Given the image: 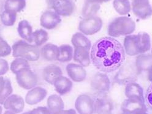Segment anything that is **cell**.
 Instances as JSON below:
<instances>
[{"label":"cell","instance_id":"6da1fadb","mask_svg":"<svg viewBox=\"0 0 152 114\" xmlns=\"http://www.w3.org/2000/svg\"><path fill=\"white\" fill-rule=\"evenodd\" d=\"M91 63L99 71H115L124 63L126 53L121 44L112 37H103L95 42L90 49Z\"/></svg>","mask_w":152,"mask_h":114},{"label":"cell","instance_id":"7a4b0ae2","mask_svg":"<svg viewBox=\"0 0 152 114\" xmlns=\"http://www.w3.org/2000/svg\"><path fill=\"white\" fill-rule=\"evenodd\" d=\"M123 47L125 53L131 56L145 53L151 49L150 36L144 32L126 36L123 41Z\"/></svg>","mask_w":152,"mask_h":114},{"label":"cell","instance_id":"3957f363","mask_svg":"<svg viewBox=\"0 0 152 114\" xmlns=\"http://www.w3.org/2000/svg\"><path fill=\"white\" fill-rule=\"evenodd\" d=\"M136 25L132 18L128 17H118L109 24L107 33L110 37H117L131 34L136 30Z\"/></svg>","mask_w":152,"mask_h":114},{"label":"cell","instance_id":"277c9868","mask_svg":"<svg viewBox=\"0 0 152 114\" xmlns=\"http://www.w3.org/2000/svg\"><path fill=\"white\" fill-rule=\"evenodd\" d=\"M11 47L12 55L15 58L20 57L28 61H36L41 57L39 47L24 40L15 42Z\"/></svg>","mask_w":152,"mask_h":114},{"label":"cell","instance_id":"5b68a950","mask_svg":"<svg viewBox=\"0 0 152 114\" xmlns=\"http://www.w3.org/2000/svg\"><path fill=\"white\" fill-rule=\"evenodd\" d=\"M46 3L51 10L63 17L71 15L75 9L72 0H46Z\"/></svg>","mask_w":152,"mask_h":114},{"label":"cell","instance_id":"8992f818","mask_svg":"<svg viewBox=\"0 0 152 114\" xmlns=\"http://www.w3.org/2000/svg\"><path fill=\"white\" fill-rule=\"evenodd\" d=\"M102 27V19L94 15L82 19L79 24V30L85 36L93 35L98 33Z\"/></svg>","mask_w":152,"mask_h":114},{"label":"cell","instance_id":"52a82bcc","mask_svg":"<svg viewBox=\"0 0 152 114\" xmlns=\"http://www.w3.org/2000/svg\"><path fill=\"white\" fill-rule=\"evenodd\" d=\"M16 80L19 87L29 90L35 87L38 83L36 74L30 69H23L15 74Z\"/></svg>","mask_w":152,"mask_h":114},{"label":"cell","instance_id":"ba28073f","mask_svg":"<svg viewBox=\"0 0 152 114\" xmlns=\"http://www.w3.org/2000/svg\"><path fill=\"white\" fill-rule=\"evenodd\" d=\"M120 69L114 77V82L120 85H126L128 83L136 82L139 75L135 63H127L124 66H121Z\"/></svg>","mask_w":152,"mask_h":114},{"label":"cell","instance_id":"9c48e42d","mask_svg":"<svg viewBox=\"0 0 152 114\" xmlns=\"http://www.w3.org/2000/svg\"><path fill=\"white\" fill-rule=\"evenodd\" d=\"M90 85L94 91L99 94H106L110 88L111 82L106 74L98 72L91 79Z\"/></svg>","mask_w":152,"mask_h":114},{"label":"cell","instance_id":"30bf717a","mask_svg":"<svg viewBox=\"0 0 152 114\" xmlns=\"http://www.w3.org/2000/svg\"><path fill=\"white\" fill-rule=\"evenodd\" d=\"M131 5L133 13L141 20H145L152 15L149 0H131Z\"/></svg>","mask_w":152,"mask_h":114},{"label":"cell","instance_id":"8fae6325","mask_svg":"<svg viewBox=\"0 0 152 114\" xmlns=\"http://www.w3.org/2000/svg\"><path fill=\"white\" fill-rule=\"evenodd\" d=\"M122 112L125 114H137L147 112L145 101L137 98H127L121 104Z\"/></svg>","mask_w":152,"mask_h":114},{"label":"cell","instance_id":"7c38bea8","mask_svg":"<svg viewBox=\"0 0 152 114\" xmlns=\"http://www.w3.org/2000/svg\"><path fill=\"white\" fill-rule=\"evenodd\" d=\"M75 108L79 114H94V100L88 94H80L75 101Z\"/></svg>","mask_w":152,"mask_h":114},{"label":"cell","instance_id":"4fadbf2b","mask_svg":"<svg viewBox=\"0 0 152 114\" xmlns=\"http://www.w3.org/2000/svg\"><path fill=\"white\" fill-rule=\"evenodd\" d=\"M94 114H112L114 106L112 99L106 94H99L94 99Z\"/></svg>","mask_w":152,"mask_h":114},{"label":"cell","instance_id":"5bb4252c","mask_svg":"<svg viewBox=\"0 0 152 114\" xmlns=\"http://www.w3.org/2000/svg\"><path fill=\"white\" fill-rule=\"evenodd\" d=\"M61 22V16L52 10L45 11L40 18L41 26L46 30L55 29Z\"/></svg>","mask_w":152,"mask_h":114},{"label":"cell","instance_id":"9a60e30c","mask_svg":"<svg viewBox=\"0 0 152 114\" xmlns=\"http://www.w3.org/2000/svg\"><path fill=\"white\" fill-rule=\"evenodd\" d=\"M25 102V100L20 95L12 94L6 99L3 105L6 110L20 113L23 111Z\"/></svg>","mask_w":152,"mask_h":114},{"label":"cell","instance_id":"2e32d148","mask_svg":"<svg viewBox=\"0 0 152 114\" xmlns=\"http://www.w3.org/2000/svg\"><path fill=\"white\" fill-rule=\"evenodd\" d=\"M66 71L69 79L75 82L84 81L87 77V71L79 64L69 63L66 67Z\"/></svg>","mask_w":152,"mask_h":114},{"label":"cell","instance_id":"e0dca14e","mask_svg":"<svg viewBox=\"0 0 152 114\" xmlns=\"http://www.w3.org/2000/svg\"><path fill=\"white\" fill-rule=\"evenodd\" d=\"M47 95V91L42 87H35L28 91L25 101L29 105L33 106L42 101Z\"/></svg>","mask_w":152,"mask_h":114},{"label":"cell","instance_id":"ac0fdd59","mask_svg":"<svg viewBox=\"0 0 152 114\" xmlns=\"http://www.w3.org/2000/svg\"><path fill=\"white\" fill-rule=\"evenodd\" d=\"M90 49L86 47H74L72 59L83 67H87L91 63Z\"/></svg>","mask_w":152,"mask_h":114},{"label":"cell","instance_id":"d6986e66","mask_svg":"<svg viewBox=\"0 0 152 114\" xmlns=\"http://www.w3.org/2000/svg\"><path fill=\"white\" fill-rule=\"evenodd\" d=\"M63 75V71L60 66L56 64H49L45 66L42 71V77L45 82L53 85L57 78Z\"/></svg>","mask_w":152,"mask_h":114},{"label":"cell","instance_id":"ffe728a7","mask_svg":"<svg viewBox=\"0 0 152 114\" xmlns=\"http://www.w3.org/2000/svg\"><path fill=\"white\" fill-rule=\"evenodd\" d=\"M135 65L138 74L148 72L152 68V54L142 53L137 55Z\"/></svg>","mask_w":152,"mask_h":114},{"label":"cell","instance_id":"44dd1931","mask_svg":"<svg viewBox=\"0 0 152 114\" xmlns=\"http://www.w3.org/2000/svg\"><path fill=\"white\" fill-rule=\"evenodd\" d=\"M53 85L55 91L60 96H63L71 91L73 87V83L69 78L61 75L56 79Z\"/></svg>","mask_w":152,"mask_h":114},{"label":"cell","instance_id":"7402d4cb","mask_svg":"<svg viewBox=\"0 0 152 114\" xmlns=\"http://www.w3.org/2000/svg\"><path fill=\"white\" fill-rule=\"evenodd\" d=\"M41 56L48 61L58 60L59 56V47L53 44L48 43L42 46L40 49Z\"/></svg>","mask_w":152,"mask_h":114},{"label":"cell","instance_id":"603a6c76","mask_svg":"<svg viewBox=\"0 0 152 114\" xmlns=\"http://www.w3.org/2000/svg\"><path fill=\"white\" fill-rule=\"evenodd\" d=\"M125 94L127 98H137L145 101L144 89L136 82L126 85Z\"/></svg>","mask_w":152,"mask_h":114},{"label":"cell","instance_id":"cb8c5ba5","mask_svg":"<svg viewBox=\"0 0 152 114\" xmlns=\"http://www.w3.org/2000/svg\"><path fill=\"white\" fill-rule=\"evenodd\" d=\"M17 31L19 36L23 40L29 43L33 42V28L28 21L23 20L19 22L17 27Z\"/></svg>","mask_w":152,"mask_h":114},{"label":"cell","instance_id":"d4e9b609","mask_svg":"<svg viewBox=\"0 0 152 114\" xmlns=\"http://www.w3.org/2000/svg\"><path fill=\"white\" fill-rule=\"evenodd\" d=\"M47 107L51 114L60 111L64 108V102L58 94H51L47 101Z\"/></svg>","mask_w":152,"mask_h":114},{"label":"cell","instance_id":"484cf974","mask_svg":"<svg viewBox=\"0 0 152 114\" xmlns=\"http://www.w3.org/2000/svg\"><path fill=\"white\" fill-rule=\"evenodd\" d=\"M73 47L68 44H63L59 47V56L58 60L61 63L71 61L73 58Z\"/></svg>","mask_w":152,"mask_h":114},{"label":"cell","instance_id":"4316f807","mask_svg":"<svg viewBox=\"0 0 152 114\" xmlns=\"http://www.w3.org/2000/svg\"><path fill=\"white\" fill-rule=\"evenodd\" d=\"M100 7L101 6L99 4L89 2L85 0L82 8V15L83 18L96 15L97 12L100 9Z\"/></svg>","mask_w":152,"mask_h":114},{"label":"cell","instance_id":"83f0119b","mask_svg":"<svg viewBox=\"0 0 152 114\" xmlns=\"http://www.w3.org/2000/svg\"><path fill=\"white\" fill-rule=\"evenodd\" d=\"M71 43L74 47H86L91 49V42L88 37L80 32L75 33L71 38Z\"/></svg>","mask_w":152,"mask_h":114},{"label":"cell","instance_id":"f1b7e54d","mask_svg":"<svg viewBox=\"0 0 152 114\" xmlns=\"http://www.w3.org/2000/svg\"><path fill=\"white\" fill-rule=\"evenodd\" d=\"M26 0H6L4 4V10L14 12H20L25 8Z\"/></svg>","mask_w":152,"mask_h":114},{"label":"cell","instance_id":"f546056e","mask_svg":"<svg viewBox=\"0 0 152 114\" xmlns=\"http://www.w3.org/2000/svg\"><path fill=\"white\" fill-rule=\"evenodd\" d=\"M113 6L115 11L121 15L128 14L131 10L129 0H113Z\"/></svg>","mask_w":152,"mask_h":114},{"label":"cell","instance_id":"4dcf8cb0","mask_svg":"<svg viewBox=\"0 0 152 114\" xmlns=\"http://www.w3.org/2000/svg\"><path fill=\"white\" fill-rule=\"evenodd\" d=\"M30 64L29 61L23 58H15L11 63L10 69L14 74H16L19 71L23 69H30Z\"/></svg>","mask_w":152,"mask_h":114},{"label":"cell","instance_id":"1f68e13d","mask_svg":"<svg viewBox=\"0 0 152 114\" xmlns=\"http://www.w3.org/2000/svg\"><path fill=\"white\" fill-rule=\"evenodd\" d=\"M33 39L34 45L39 47L49 40V34L44 29L37 30L33 33Z\"/></svg>","mask_w":152,"mask_h":114},{"label":"cell","instance_id":"d6a6232c","mask_svg":"<svg viewBox=\"0 0 152 114\" xmlns=\"http://www.w3.org/2000/svg\"><path fill=\"white\" fill-rule=\"evenodd\" d=\"M13 88L11 80L4 78V82L1 88L0 89V104L3 105L6 99L12 94Z\"/></svg>","mask_w":152,"mask_h":114},{"label":"cell","instance_id":"836d02e7","mask_svg":"<svg viewBox=\"0 0 152 114\" xmlns=\"http://www.w3.org/2000/svg\"><path fill=\"white\" fill-rule=\"evenodd\" d=\"M1 23L6 26H12L17 19V13L10 11L4 10L0 15Z\"/></svg>","mask_w":152,"mask_h":114},{"label":"cell","instance_id":"e575fe53","mask_svg":"<svg viewBox=\"0 0 152 114\" xmlns=\"http://www.w3.org/2000/svg\"><path fill=\"white\" fill-rule=\"evenodd\" d=\"M12 53V47L6 41L0 36V58L10 55Z\"/></svg>","mask_w":152,"mask_h":114},{"label":"cell","instance_id":"d590c367","mask_svg":"<svg viewBox=\"0 0 152 114\" xmlns=\"http://www.w3.org/2000/svg\"><path fill=\"white\" fill-rule=\"evenodd\" d=\"M145 102L146 106L152 110V82L149 85L145 94Z\"/></svg>","mask_w":152,"mask_h":114},{"label":"cell","instance_id":"8d00e7d4","mask_svg":"<svg viewBox=\"0 0 152 114\" xmlns=\"http://www.w3.org/2000/svg\"><path fill=\"white\" fill-rule=\"evenodd\" d=\"M22 114H51L47 107H37L30 111H28Z\"/></svg>","mask_w":152,"mask_h":114},{"label":"cell","instance_id":"74e56055","mask_svg":"<svg viewBox=\"0 0 152 114\" xmlns=\"http://www.w3.org/2000/svg\"><path fill=\"white\" fill-rule=\"evenodd\" d=\"M10 69L8 62L3 59L0 58V76L5 75Z\"/></svg>","mask_w":152,"mask_h":114},{"label":"cell","instance_id":"f35d334b","mask_svg":"<svg viewBox=\"0 0 152 114\" xmlns=\"http://www.w3.org/2000/svg\"><path fill=\"white\" fill-rule=\"evenodd\" d=\"M53 114H76V110L72 109H67V110L63 109L60 111H58Z\"/></svg>","mask_w":152,"mask_h":114},{"label":"cell","instance_id":"ab89813d","mask_svg":"<svg viewBox=\"0 0 152 114\" xmlns=\"http://www.w3.org/2000/svg\"><path fill=\"white\" fill-rule=\"evenodd\" d=\"M87 1L91 3H98L99 4L104 3H106L109 1L110 0H87Z\"/></svg>","mask_w":152,"mask_h":114},{"label":"cell","instance_id":"60d3db41","mask_svg":"<svg viewBox=\"0 0 152 114\" xmlns=\"http://www.w3.org/2000/svg\"><path fill=\"white\" fill-rule=\"evenodd\" d=\"M147 72H148V74H147L148 80L150 82H152V68Z\"/></svg>","mask_w":152,"mask_h":114},{"label":"cell","instance_id":"b9f144b4","mask_svg":"<svg viewBox=\"0 0 152 114\" xmlns=\"http://www.w3.org/2000/svg\"><path fill=\"white\" fill-rule=\"evenodd\" d=\"M4 82V77H2V76H0V89L1 88L3 85Z\"/></svg>","mask_w":152,"mask_h":114},{"label":"cell","instance_id":"7bdbcfd3","mask_svg":"<svg viewBox=\"0 0 152 114\" xmlns=\"http://www.w3.org/2000/svg\"><path fill=\"white\" fill-rule=\"evenodd\" d=\"M3 114H18V113H14L13 112H11V111H9V110H6L4 112Z\"/></svg>","mask_w":152,"mask_h":114},{"label":"cell","instance_id":"ee69618b","mask_svg":"<svg viewBox=\"0 0 152 114\" xmlns=\"http://www.w3.org/2000/svg\"><path fill=\"white\" fill-rule=\"evenodd\" d=\"M0 114H3V108L1 106V104H0Z\"/></svg>","mask_w":152,"mask_h":114},{"label":"cell","instance_id":"f6af8a7d","mask_svg":"<svg viewBox=\"0 0 152 114\" xmlns=\"http://www.w3.org/2000/svg\"><path fill=\"white\" fill-rule=\"evenodd\" d=\"M137 114H148V113H147V112H140V113H139Z\"/></svg>","mask_w":152,"mask_h":114},{"label":"cell","instance_id":"bcb514c9","mask_svg":"<svg viewBox=\"0 0 152 114\" xmlns=\"http://www.w3.org/2000/svg\"><path fill=\"white\" fill-rule=\"evenodd\" d=\"M121 114H125V113H122Z\"/></svg>","mask_w":152,"mask_h":114},{"label":"cell","instance_id":"7dc6e473","mask_svg":"<svg viewBox=\"0 0 152 114\" xmlns=\"http://www.w3.org/2000/svg\"><path fill=\"white\" fill-rule=\"evenodd\" d=\"M151 54H152V49H151Z\"/></svg>","mask_w":152,"mask_h":114}]
</instances>
